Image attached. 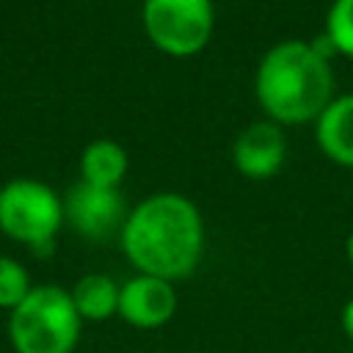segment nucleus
Instances as JSON below:
<instances>
[{
    "instance_id": "obj_6",
    "label": "nucleus",
    "mask_w": 353,
    "mask_h": 353,
    "mask_svg": "<svg viewBox=\"0 0 353 353\" xmlns=\"http://www.w3.org/2000/svg\"><path fill=\"white\" fill-rule=\"evenodd\" d=\"M127 212L119 188H99L80 179L63 196V221L91 243H105L113 234H121Z\"/></svg>"
},
{
    "instance_id": "obj_9",
    "label": "nucleus",
    "mask_w": 353,
    "mask_h": 353,
    "mask_svg": "<svg viewBox=\"0 0 353 353\" xmlns=\"http://www.w3.org/2000/svg\"><path fill=\"white\" fill-rule=\"evenodd\" d=\"M320 152L345 168H353V94L334 97L314 121Z\"/></svg>"
},
{
    "instance_id": "obj_4",
    "label": "nucleus",
    "mask_w": 353,
    "mask_h": 353,
    "mask_svg": "<svg viewBox=\"0 0 353 353\" xmlns=\"http://www.w3.org/2000/svg\"><path fill=\"white\" fill-rule=\"evenodd\" d=\"M63 199L41 179L17 176L0 188V232L47 256L63 226Z\"/></svg>"
},
{
    "instance_id": "obj_8",
    "label": "nucleus",
    "mask_w": 353,
    "mask_h": 353,
    "mask_svg": "<svg viewBox=\"0 0 353 353\" xmlns=\"http://www.w3.org/2000/svg\"><path fill=\"white\" fill-rule=\"evenodd\" d=\"M287 152H290V143H287L284 127L270 121V119H262V121L248 124L234 138L232 163L243 176L262 182V179H270L281 171Z\"/></svg>"
},
{
    "instance_id": "obj_7",
    "label": "nucleus",
    "mask_w": 353,
    "mask_h": 353,
    "mask_svg": "<svg viewBox=\"0 0 353 353\" xmlns=\"http://www.w3.org/2000/svg\"><path fill=\"white\" fill-rule=\"evenodd\" d=\"M176 309H179V298H176L174 281L135 273L132 279L121 284L119 317L138 331H154V328L168 325Z\"/></svg>"
},
{
    "instance_id": "obj_11",
    "label": "nucleus",
    "mask_w": 353,
    "mask_h": 353,
    "mask_svg": "<svg viewBox=\"0 0 353 353\" xmlns=\"http://www.w3.org/2000/svg\"><path fill=\"white\" fill-rule=\"evenodd\" d=\"M127 168H130V157L124 146L110 138L91 141L80 154V179L88 185L119 188L121 179L127 176Z\"/></svg>"
},
{
    "instance_id": "obj_2",
    "label": "nucleus",
    "mask_w": 353,
    "mask_h": 353,
    "mask_svg": "<svg viewBox=\"0 0 353 353\" xmlns=\"http://www.w3.org/2000/svg\"><path fill=\"white\" fill-rule=\"evenodd\" d=\"M254 94L265 116L281 127L317 121L334 99L331 61L303 39L273 44L254 74Z\"/></svg>"
},
{
    "instance_id": "obj_14",
    "label": "nucleus",
    "mask_w": 353,
    "mask_h": 353,
    "mask_svg": "<svg viewBox=\"0 0 353 353\" xmlns=\"http://www.w3.org/2000/svg\"><path fill=\"white\" fill-rule=\"evenodd\" d=\"M339 325H342V334L353 342V298L345 301V306L339 312Z\"/></svg>"
},
{
    "instance_id": "obj_12",
    "label": "nucleus",
    "mask_w": 353,
    "mask_h": 353,
    "mask_svg": "<svg viewBox=\"0 0 353 353\" xmlns=\"http://www.w3.org/2000/svg\"><path fill=\"white\" fill-rule=\"evenodd\" d=\"M30 290H33V281L28 268L14 256L0 254V309L14 312L28 298Z\"/></svg>"
},
{
    "instance_id": "obj_1",
    "label": "nucleus",
    "mask_w": 353,
    "mask_h": 353,
    "mask_svg": "<svg viewBox=\"0 0 353 353\" xmlns=\"http://www.w3.org/2000/svg\"><path fill=\"white\" fill-rule=\"evenodd\" d=\"M119 243L138 273L176 284L204 259V218L182 193H152L127 212Z\"/></svg>"
},
{
    "instance_id": "obj_13",
    "label": "nucleus",
    "mask_w": 353,
    "mask_h": 353,
    "mask_svg": "<svg viewBox=\"0 0 353 353\" xmlns=\"http://www.w3.org/2000/svg\"><path fill=\"white\" fill-rule=\"evenodd\" d=\"M323 33L334 44L336 55L353 58V0H334L328 6Z\"/></svg>"
},
{
    "instance_id": "obj_3",
    "label": "nucleus",
    "mask_w": 353,
    "mask_h": 353,
    "mask_svg": "<svg viewBox=\"0 0 353 353\" xmlns=\"http://www.w3.org/2000/svg\"><path fill=\"white\" fill-rule=\"evenodd\" d=\"M83 320L69 290L33 284L28 298L8 312V342L14 353H74Z\"/></svg>"
},
{
    "instance_id": "obj_5",
    "label": "nucleus",
    "mask_w": 353,
    "mask_h": 353,
    "mask_svg": "<svg viewBox=\"0 0 353 353\" xmlns=\"http://www.w3.org/2000/svg\"><path fill=\"white\" fill-rule=\"evenodd\" d=\"M141 22L160 52L171 58H190L207 47L215 11L212 0H143Z\"/></svg>"
},
{
    "instance_id": "obj_15",
    "label": "nucleus",
    "mask_w": 353,
    "mask_h": 353,
    "mask_svg": "<svg viewBox=\"0 0 353 353\" xmlns=\"http://www.w3.org/2000/svg\"><path fill=\"white\" fill-rule=\"evenodd\" d=\"M345 256H347V262L353 265V232L345 237Z\"/></svg>"
},
{
    "instance_id": "obj_10",
    "label": "nucleus",
    "mask_w": 353,
    "mask_h": 353,
    "mask_svg": "<svg viewBox=\"0 0 353 353\" xmlns=\"http://www.w3.org/2000/svg\"><path fill=\"white\" fill-rule=\"evenodd\" d=\"M119 292L121 284H116L108 273H85L69 290L83 323H105L119 314Z\"/></svg>"
}]
</instances>
